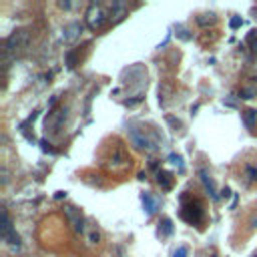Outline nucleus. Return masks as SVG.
Instances as JSON below:
<instances>
[{"label":"nucleus","mask_w":257,"mask_h":257,"mask_svg":"<svg viewBox=\"0 0 257 257\" xmlns=\"http://www.w3.org/2000/svg\"><path fill=\"white\" fill-rule=\"evenodd\" d=\"M102 22H104L102 8L100 6H92L90 12H88V24H90V28H98V26H102Z\"/></svg>","instance_id":"obj_1"},{"label":"nucleus","mask_w":257,"mask_h":257,"mask_svg":"<svg viewBox=\"0 0 257 257\" xmlns=\"http://www.w3.org/2000/svg\"><path fill=\"white\" fill-rule=\"evenodd\" d=\"M26 30H18V32H14L8 40H6V48L8 50H16V46H20L22 42H26Z\"/></svg>","instance_id":"obj_2"},{"label":"nucleus","mask_w":257,"mask_h":257,"mask_svg":"<svg viewBox=\"0 0 257 257\" xmlns=\"http://www.w3.org/2000/svg\"><path fill=\"white\" fill-rule=\"evenodd\" d=\"M143 203H147V211L153 213V211L157 209V205H159V199H155V197H151L149 193H145V195H143Z\"/></svg>","instance_id":"obj_3"},{"label":"nucleus","mask_w":257,"mask_h":257,"mask_svg":"<svg viewBox=\"0 0 257 257\" xmlns=\"http://www.w3.org/2000/svg\"><path fill=\"white\" fill-rule=\"evenodd\" d=\"M253 116H255V110H247V114H245V122H247V126H253Z\"/></svg>","instance_id":"obj_4"},{"label":"nucleus","mask_w":257,"mask_h":257,"mask_svg":"<svg viewBox=\"0 0 257 257\" xmlns=\"http://www.w3.org/2000/svg\"><path fill=\"white\" fill-rule=\"evenodd\" d=\"M173 257H187V247H179V249L173 253Z\"/></svg>","instance_id":"obj_5"}]
</instances>
